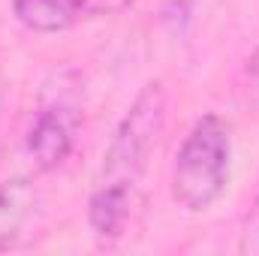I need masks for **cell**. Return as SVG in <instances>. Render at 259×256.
Instances as JSON below:
<instances>
[{
  "label": "cell",
  "instance_id": "3",
  "mask_svg": "<svg viewBox=\"0 0 259 256\" xmlns=\"http://www.w3.org/2000/svg\"><path fill=\"white\" fill-rule=\"evenodd\" d=\"M75 130H78L75 103H66V100L46 103L27 130V154L42 172L64 166V160L72 154V145H75Z\"/></svg>",
  "mask_w": 259,
  "mask_h": 256
},
{
  "label": "cell",
  "instance_id": "5",
  "mask_svg": "<svg viewBox=\"0 0 259 256\" xmlns=\"http://www.w3.org/2000/svg\"><path fill=\"white\" fill-rule=\"evenodd\" d=\"M36 208V190L27 178L0 181V250H6L24 229Z\"/></svg>",
  "mask_w": 259,
  "mask_h": 256
},
{
  "label": "cell",
  "instance_id": "7",
  "mask_svg": "<svg viewBox=\"0 0 259 256\" xmlns=\"http://www.w3.org/2000/svg\"><path fill=\"white\" fill-rule=\"evenodd\" d=\"M133 0H88L84 6V15H115V12H124Z\"/></svg>",
  "mask_w": 259,
  "mask_h": 256
},
{
  "label": "cell",
  "instance_id": "4",
  "mask_svg": "<svg viewBox=\"0 0 259 256\" xmlns=\"http://www.w3.org/2000/svg\"><path fill=\"white\" fill-rule=\"evenodd\" d=\"M88 0H12L15 18L36 33L66 30L78 15H84Z\"/></svg>",
  "mask_w": 259,
  "mask_h": 256
},
{
  "label": "cell",
  "instance_id": "2",
  "mask_svg": "<svg viewBox=\"0 0 259 256\" xmlns=\"http://www.w3.org/2000/svg\"><path fill=\"white\" fill-rule=\"evenodd\" d=\"M232 142L217 115H202L178 148L172 169V199L187 211H208L229 184Z\"/></svg>",
  "mask_w": 259,
  "mask_h": 256
},
{
  "label": "cell",
  "instance_id": "1",
  "mask_svg": "<svg viewBox=\"0 0 259 256\" xmlns=\"http://www.w3.org/2000/svg\"><path fill=\"white\" fill-rule=\"evenodd\" d=\"M163 130H166V91L160 81H151L133 100L103 154V169L88 208L91 229L100 238L112 241L124 232L136 202V187Z\"/></svg>",
  "mask_w": 259,
  "mask_h": 256
},
{
  "label": "cell",
  "instance_id": "6",
  "mask_svg": "<svg viewBox=\"0 0 259 256\" xmlns=\"http://www.w3.org/2000/svg\"><path fill=\"white\" fill-rule=\"evenodd\" d=\"M241 250L244 253H259V196L253 208L244 217V229H241Z\"/></svg>",
  "mask_w": 259,
  "mask_h": 256
}]
</instances>
